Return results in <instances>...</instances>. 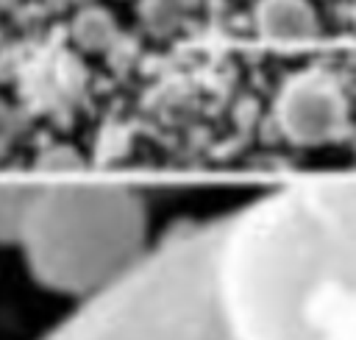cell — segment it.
Instances as JSON below:
<instances>
[{
	"mask_svg": "<svg viewBox=\"0 0 356 340\" xmlns=\"http://www.w3.org/2000/svg\"><path fill=\"white\" fill-rule=\"evenodd\" d=\"M256 25L275 45H303L317 36V14L306 0H261Z\"/></svg>",
	"mask_w": 356,
	"mask_h": 340,
	"instance_id": "3",
	"label": "cell"
},
{
	"mask_svg": "<svg viewBox=\"0 0 356 340\" xmlns=\"http://www.w3.org/2000/svg\"><path fill=\"white\" fill-rule=\"evenodd\" d=\"M75 36L86 47H103L114 36V25H111V20L103 11L92 8V11H83L75 20Z\"/></svg>",
	"mask_w": 356,
	"mask_h": 340,
	"instance_id": "4",
	"label": "cell"
},
{
	"mask_svg": "<svg viewBox=\"0 0 356 340\" xmlns=\"http://www.w3.org/2000/svg\"><path fill=\"white\" fill-rule=\"evenodd\" d=\"M28 201H31V192L25 190H0V240L17 237Z\"/></svg>",
	"mask_w": 356,
	"mask_h": 340,
	"instance_id": "5",
	"label": "cell"
},
{
	"mask_svg": "<svg viewBox=\"0 0 356 340\" xmlns=\"http://www.w3.org/2000/svg\"><path fill=\"white\" fill-rule=\"evenodd\" d=\"M145 226L147 215L134 192L61 187L31 192L17 237L44 287L92 298L147 254Z\"/></svg>",
	"mask_w": 356,
	"mask_h": 340,
	"instance_id": "1",
	"label": "cell"
},
{
	"mask_svg": "<svg viewBox=\"0 0 356 340\" xmlns=\"http://www.w3.org/2000/svg\"><path fill=\"white\" fill-rule=\"evenodd\" d=\"M275 114L295 145H328L348 128V98L331 78L309 72L284 86Z\"/></svg>",
	"mask_w": 356,
	"mask_h": 340,
	"instance_id": "2",
	"label": "cell"
}]
</instances>
